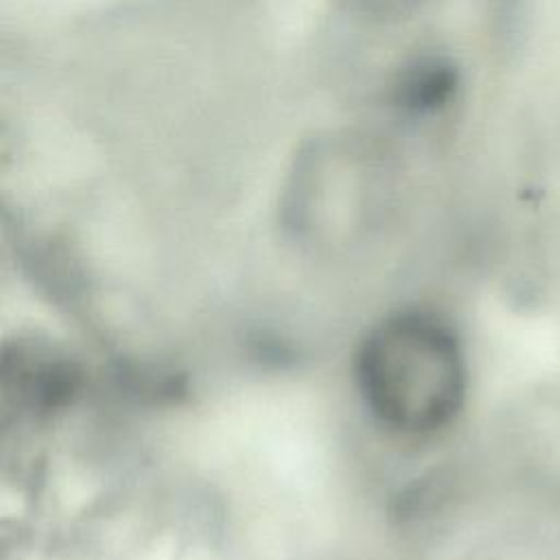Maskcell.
Listing matches in <instances>:
<instances>
[{
	"label": "cell",
	"mask_w": 560,
	"mask_h": 560,
	"mask_svg": "<svg viewBox=\"0 0 560 560\" xmlns=\"http://www.w3.org/2000/svg\"><path fill=\"white\" fill-rule=\"evenodd\" d=\"M346 2H350L352 7H357L365 13H376V15L385 13V15H389V13H400V11L409 9L418 0H346Z\"/></svg>",
	"instance_id": "obj_2"
},
{
	"label": "cell",
	"mask_w": 560,
	"mask_h": 560,
	"mask_svg": "<svg viewBox=\"0 0 560 560\" xmlns=\"http://www.w3.org/2000/svg\"><path fill=\"white\" fill-rule=\"evenodd\" d=\"M354 385L370 418L405 440L453 427L468 392L455 328L433 311L402 308L376 322L354 354Z\"/></svg>",
	"instance_id": "obj_1"
}]
</instances>
